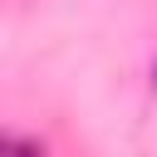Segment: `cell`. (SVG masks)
Here are the masks:
<instances>
[{
	"instance_id": "cell-1",
	"label": "cell",
	"mask_w": 157,
	"mask_h": 157,
	"mask_svg": "<svg viewBox=\"0 0 157 157\" xmlns=\"http://www.w3.org/2000/svg\"><path fill=\"white\" fill-rule=\"evenodd\" d=\"M5 157H44V147L25 142V137H5Z\"/></svg>"
},
{
	"instance_id": "cell-2",
	"label": "cell",
	"mask_w": 157,
	"mask_h": 157,
	"mask_svg": "<svg viewBox=\"0 0 157 157\" xmlns=\"http://www.w3.org/2000/svg\"><path fill=\"white\" fill-rule=\"evenodd\" d=\"M152 83H157V69H152Z\"/></svg>"
}]
</instances>
